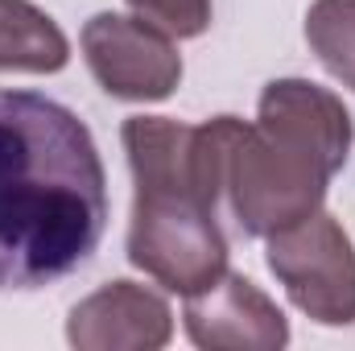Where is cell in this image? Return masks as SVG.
<instances>
[{
    "label": "cell",
    "instance_id": "cell-1",
    "mask_svg": "<svg viewBox=\"0 0 355 351\" xmlns=\"http://www.w3.org/2000/svg\"><path fill=\"white\" fill-rule=\"evenodd\" d=\"M107 232V174L58 99L0 87V293L42 289L91 261Z\"/></svg>",
    "mask_w": 355,
    "mask_h": 351
},
{
    "label": "cell",
    "instance_id": "cell-2",
    "mask_svg": "<svg viewBox=\"0 0 355 351\" xmlns=\"http://www.w3.org/2000/svg\"><path fill=\"white\" fill-rule=\"evenodd\" d=\"M352 141V112L335 91L310 79H272L257 120H240L223 166V198L240 232L265 240L314 215L331 178L347 166Z\"/></svg>",
    "mask_w": 355,
    "mask_h": 351
},
{
    "label": "cell",
    "instance_id": "cell-3",
    "mask_svg": "<svg viewBox=\"0 0 355 351\" xmlns=\"http://www.w3.org/2000/svg\"><path fill=\"white\" fill-rule=\"evenodd\" d=\"M219 207L178 186H137L128 223V261L182 298L227 273Z\"/></svg>",
    "mask_w": 355,
    "mask_h": 351
},
{
    "label": "cell",
    "instance_id": "cell-4",
    "mask_svg": "<svg viewBox=\"0 0 355 351\" xmlns=\"http://www.w3.org/2000/svg\"><path fill=\"white\" fill-rule=\"evenodd\" d=\"M268 240V268L285 285L289 302L322 323H355V244L331 211H314L293 228H281Z\"/></svg>",
    "mask_w": 355,
    "mask_h": 351
},
{
    "label": "cell",
    "instance_id": "cell-5",
    "mask_svg": "<svg viewBox=\"0 0 355 351\" xmlns=\"http://www.w3.org/2000/svg\"><path fill=\"white\" fill-rule=\"evenodd\" d=\"M83 58L95 83L116 99L153 103L174 95L182 83V54L174 50V37L141 17L95 12L83 25Z\"/></svg>",
    "mask_w": 355,
    "mask_h": 351
},
{
    "label": "cell",
    "instance_id": "cell-6",
    "mask_svg": "<svg viewBox=\"0 0 355 351\" xmlns=\"http://www.w3.org/2000/svg\"><path fill=\"white\" fill-rule=\"evenodd\" d=\"M186 335L207 351H277L289 343V323L261 285L223 273L186 298Z\"/></svg>",
    "mask_w": 355,
    "mask_h": 351
},
{
    "label": "cell",
    "instance_id": "cell-7",
    "mask_svg": "<svg viewBox=\"0 0 355 351\" xmlns=\"http://www.w3.org/2000/svg\"><path fill=\"white\" fill-rule=\"evenodd\" d=\"M174 335V314L162 293L137 281H107L67 318V343L79 351H157Z\"/></svg>",
    "mask_w": 355,
    "mask_h": 351
},
{
    "label": "cell",
    "instance_id": "cell-8",
    "mask_svg": "<svg viewBox=\"0 0 355 351\" xmlns=\"http://www.w3.org/2000/svg\"><path fill=\"white\" fill-rule=\"evenodd\" d=\"M71 58L67 33L29 0H0V71L54 75Z\"/></svg>",
    "mask_w": 355,
    "mask_h": 351
},
{
    "label": "cell",
    "instance_id": "cell-9",
    "mask_svg": "<svg viewBox=\"0 0 355 351\" xmlns=\"http://www.w3.org/2000/svg\"><path fill=\"white\" fill-rule=\"evenodd\" d=\"M306 42L318 62L355 91V0H314L306 12Z\"/></svg>",
    "mask_w": 355,
    "mask_h": 351
},
{
    "label": "cell",
    "instance_id": "cell-10",
    "mask_svg": "<svg viewBox=\"0 0 355 351\" xmlns=\"http://www.w3.org/2000/svg\"><path fill=\"white\" fill-rule=\"evenodd\" d=\"M128 8L166 37H198L211 25V0H128Z\"/></svg>",
    "mask_w": 355,
    "mask_h": 351
}]
</instances>
